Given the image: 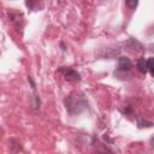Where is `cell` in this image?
<instances>
[{
	"label": "cell",
	"mask_w": 154,
	"mask_h": 154,
	"mask_svg": "<svg viewBox=\"0 0 154 154\" xmlns=\"http://www.w3.org/2000/svg\"><path fill=\"white\" fill-rule=\"evenodd\" d=\"M60 72H63L64 77L66 81H70V82H76V81H79L81 79V76L77 71L72 70V69H69V67H60Z\"/></svg>",
	"instance_id": "cell-1"
},
{
	"label": "cell",
	"mask_w": 154,
	"mask_h": 154,
	"mask_svg": "<svg viewBox=\"0 0 154 154\" xmlns=\"http://www.w3.org/2000/svg\"><path fill=\"white\" fill-rule=\"evenodd\" d=\"M119 69L123 71H129L131 69V60L128 57H120L119 58V64H118Z\"/></svg>",
	"instance_id": "cell-2"
},
{
	"label": "cell",
	"mask_w": 154,
	"mask_h": 154,
	"mask_svg": "<svg viewBox=\"0 0 154 154\" xmlns=\"http://www.w3.org/2000/svg\"><path fill=\"white\" fill-rule=\"evenodd\" d=\"M137 67L138 70L142 72V73H146L148 71V67H147V60L144 58H140L138 61H137Z\"/></svg>",
	"instance_id": "cell-3"
},
{
	"label": "cell",
	"mask_w": 154,
	"mask_h": 154,
	"mask_svg": "<svg viewBox=\"0 0 154 154\" xmlns=\"http://www.w3.org/2000/svg\"><path fill=\"white\" fill-rule=\"evenodd\" d=\"M129 46H130V48H132V49H136V51H138V52H141V51H143V47H142V45L138 42V41H136V40H134V38H131V40H129Z\"/></svg>",
	"instance_id": "cell-4"
},
{
	"label": "cell",
	"mask_w": 154,
	"mask_h": 154,
	"mask_svg": "<svg viewBox=\"0 0 154 154\" xmlns=\"http://www.w3.org/2000/svg\"><path fill=\"white\" fill-rule=\"evenodd\" d=\"M152 125H153L152 122H148L141 117H137V126L138 128H150Z\"/></svg>",
	"instance_id": "cell-5"
},
{
	"label": "cell",
	"mask_w": 154,
	"mask_h": 154,
	"mask_svg": "<svg viewBox=\"0 0 154 154\" xmlns=\"http://www.w3.org/2000/svg\"><path fill=\"white\" fill-rule=\"evenodd\" d=\"M147 67H148V71L150 72V75L154 77V58H149L147 60Z\"/></svg>",
	"instance_id": "cell-6"
},
{
	"label": "cell",
	"mask_w": 154,
	"mask_h": 154,
	"mask_svg": "<svg viewBox=\"0 0 154 154\" xmlns=\"http://www.w3.org/2000/svg\"><path fill=\"white\" fill-rule=\"evenodd\" d=\"M126 5H128L130 8L135 10V8L137 7V5H138V0H126Z\"/></svg>",
	"instance_id": "cell-7"
},
{
	"label": "cell",
	"mask_w": 154,
	"mask_h": 154,
	"mask_svg": "<svg viewBox=\"0 0 154 154\" xmlns=\"http://www.w3.org/2000/svg\"><path fill=\"white\" fill-rule=\"evenodd\" d=\"M37 0H26V6L30 8H34V4H36Z\"/></svg>",
	"instance_id": "cell-8"
},
{
	"label": "cell",
	"mask_w": 154,
	"mask_h": 154,
	"mask_svg": "<svg viewBox=\"0 0 154 154\" xmlns=\"http://www.w3.org/2000/svg\"><path fill=\"white\" fill-rule=\"evenodd\" d=\"M152 146H153V148H154V138L152 140Z\"/></svg>",
	"instance_id": "cell-9"
}]
</instances>
